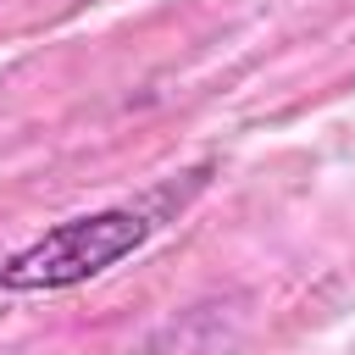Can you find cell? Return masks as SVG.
Instances as JSON below:
<instances>
[{
  "label": "cell",
  "instance_id": "obj_1",
  "mask_svg": "<svg viewBox=\"0 0 355 355\" xmlns=\"http://www.w3.org/2000/svg\"><path fill=\"white\" fill-rule=\"evenodd\" d=\"M172 200H178V189H161L144 205H105V211L44 227L33 244H22L17 255L0 261V288L6 294H61V288H78V283L111 272L161 227Z\"/></svg>",
  "mask_w": 355,
  "mask_h": 355
}]
</instances>
